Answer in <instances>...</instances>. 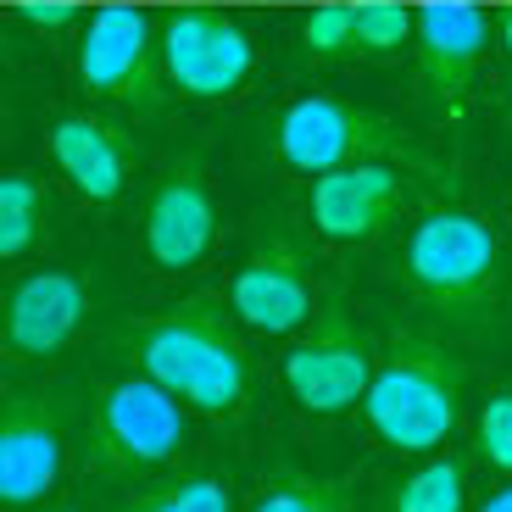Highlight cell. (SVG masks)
Instances as JSON below:
<instances>
[{
    "mask_svg": "<svg viewBox=\"0 0 512 512\" xmlns=\"http://www.w3.org/2000/svg\"><path fill=\"white\" fill-rule=\"evenodd\" d=\"M23 23L56 34V28H73L78 23V6H73V0H23Z\"/></svg>",
    "mask_w": 512,
    "mask_h": 512,
    "instance_id": "603a6c76",
    "label": "cell"
},
{
    "mask_svg": "<svg viewBox=\"0 0 512 512\" xmlns=\"http://www.w3.org/2000/svg\"><path fill=\"white\" fill-rule=\"evenodd\" d=\"M67 462V401L45 384H12L0 418V501L28 512L56 490Z\"/></svg>",
    "mask_w": 512,
    "mask_h": 512,
    "instance_id": "ba28073f",
    "label": "cell"
},
{
    "mask_svg": "<svg viewBox=\"0 0 512 512\" xmlns=\"http://www.w3.org/2000/svg\"><path fill=\"white\" fill-rule=\"evenodd\" d=\"M273 151L290 173H334V167H357V162H396L435 173V162L412 145V134L390 117L368 112V106L334 101V95H301L279 112L273 128Z\"/></svg>",
    "mask_w": 512,
    "mask_h": 512,
    "instance_id": "277c9868",
    "label": "cell"
},
{
    "mask_svg": "<svg viewBox=\"0 0 512 512\" xmlns=\"http://www.w3.org/2000/svg\"><path fill=\"white\" fill-rule=\"evenodd\" d=\"M128 362L212 423H240L251 412V351L234 329V307L218 295H190L179 307L134 318L117 329Z\"/></svg>",
    "mask_w": 512,
    "mask_h": 512,
    "instance_id": "6da1fadb",
    "label": "cell"
},
{
    "mask_svg": "<svg viewBox=\"0 0 512 512\" xmlns=\"http://www.w3.org/2000/svg\"><path fill=\"white\" fill-rule=\"evenodd\" d=\"M301 51L312 62H334V56H357V12L351 6H318L301 23Z\"/></svg>",
    "mask_w": 512,
    "mask_h": 512,
    "instance_id": "44dd1931",
    "label": "cell"
},
{
    "mask_svg": "<svg viewBox=\"0 0 512 512\" xmlns=\"http://www.w3.org/2000/svg\"><path fill=\"white\" fill-rule=\"evenodd\" d=\"M256 45L240 28V17L184 6L162 17V73L184 101H223L251 78Z\"/></svg>",
    "mask_w": 512,
    "mask_h": 512,
    "instance_id": "9c48e42d",
    "label": "cell"
},
{
    "mask_svg": "<svg viewBox=\"0 0 512 512\" xmlns=\"http://www.w3.org/2000/svg\"><path fill=\"white\" fill-rule=\"evenodd\" d=\"M78 78L123 112H156L167 84L162 23L140 6H101L78 39Z\"/></svg>",
    "mask_w": 512,
    "mask_h": 512,
    "instance_id": "8992f818",
    "label": "cell"
},
{
    "mask_svg": "<svg viewBox=\"0 0 512 512\" xmlns=\"http://www.w3.org/2000/svg\"><path fill=\"white\" fill-rule=\"evenodd\" d=\"M251 512H351V485H346V479L301 474V468L279 462V468L262 479Z\"/></svg>",
    "mask_w": 512,
    "mask_h": 512,
    "instance_id": "ac0fdd59",
    "label": "cell"
},
{
    "mask_svg": "<svg viewBox=\"0 0 512 512\" xmlns=\"http://www.w3.org/2000/svg\"><path fill=\"white\" fill-rule=\"evenodd\" d=\"M84 312H90V290H84L78 273L39 268L28 279H17L12 295H6V357L34 362L67 351L73 334L84 329Z\"/></svg>",
    "mask_w": 512,
    "mask_h": 512,
    "instance_id": "7c38bea8",
    "label": "cell"
},
{
    "mask_svg": "<svg viewBox=\"0 0 512 512\" xmlns=\"http://www.w3.org/2000/svg\"><path fill=\"white\" fill-rule=\"evenodd\" d=\"M384 512H468V468L457 457H429L384 490Z\"/></svg>",
    "mask_w": 512,
    "mask_h": 512,
    "instance_id": "2e32d148",
    "label": "cell"
},
{
    "mask_svg": "<svg viewBox=\"0 0 512 512\" xmlns=\"http://www.w3.org/2000/svg\"><path fill=\"white\" fill-rule=\"evenodd\" d=\"M45 184L34 179V173H6L0 179V256L6 262H17V256H28L39 245V234H45Z\"/></svg>",
    "mask_w": 512,
    "mask_h": 512,
    "instance_id": "d6986e66",
    "label": "cell"
},
{
    "mask_svg": "<svg viewBox=\"0 0 512 512\" xmlns=\"http://www.w3.org/2000/svg\"><path fill=\"white\" fill-rule=\"evenodd\" d=\"M496 45H501V56L512 62V6L501 12V23H496Z\"/></svg>",
    "mask_w": 512,
    "mask_h": 512,
    "instance_id": "cb8c5ba5",
    "label": "cell"
},
{
    "mask_svg": "<svg viewBox=\"0 0 512 512\" xmlns=\"http://www.w3.org/2000/svg\"><path fill=\"white\" fill-rule=\"evenodd\" d=\"M479 462L496 468V474H512V384L490 390V401L479 407V429H474Z\"/></svg>",
    "mask_w": 512,
    "mask_h": 512,
    "instance_id": "7402d4cb",
    "label": "cell"
},
{
    "mask_svg": "<svg viewBox=\"0 0 512 512\" xmlns=\"http://www.w3.org/2000/svg\"><path fill=\"white\" fill-rule=\"evenodd\" d=\"M401 206V167L396 162H357L312 179L307 218L334 245H368Z\"/></svg>",
    "mask_w": 512,
    "mask_h": 512,
    "instance_id": "4fadbf2b",
    "label": "cell"
},
{
    "mask_svg": "<svg viewBox=\"0 0 512 512\" xmlns=\"http://www.w3.org/2000/svg\"><path fill=\"white\" fill-rule=\"evenodd\" d=\"M145 256L162 273H195L218 251V201L195 162L167 167L145 201Z\"/></svg>",
    "mask_w": 512,
    "mask_h": 512,
    "instance_id": "30bf717a",
    "label": "cell"
},
{
    "mask_svg": "<svg viewBox=\"0 0 512 512\" xmlns=\"http://www.w3.org/2000/svg\"><path fill=\"white\" fill-rule=\"evenodd\" d=\"M229 307L245 329L256 334H295L318 318V301H312V273L307 256L295 251L290 240L262 245L256 256H245L240 273L229 284Z\"/></svg>",
    "mask_w": 512,
    "mask_h": 512,
    "instance_id": "8fae6325",
    "label": "cell"
},
{
    "mask_svg": "<svg viewBox=\"0 0 512 512\" xmlns=\"http://www.w3.org/2000/svg\"><path fill=\"white\" fill-rule=\"evenodd\" d=\"M401 273L429 307L457 323L490 318L501 301V245L490 223L462 206H435L412 223L401 245Z\"/></svg>",
    "mask_w": 512,
    "mask_h": 512,
    "instance_id": "3957f363",
    "label": "cell"
},
{
    "mask_svg": "<svg viewBox=\"0 0 512 512\" xmlns=\"http://www.w3.org/2000/svg\"><path fill=\"white\" fill-rule=\"evenodd\" d=\"M51 162L90 206H112L128 184V140L95 112H67L51 128Z\"/></svg>",
    "mask_w": 512,
    "mask_h": 512,
    "instance_id": "9a60e30c",
    "label": "cell"
},
{
    "mask_svg": "<svg viewBox=\"0 0 512 512\" xmlns=\"http://www.w3.org/2000/svg\"><path fill=\"white\" fill-rule=\"evenodd\" d=\"M412 28L418 17L407 6H390V0L357 6V56H396L401 45H412Z\"/></svg>",
    "mask_w": 512,
    "mask_h": 512,
    "instance_id": "ffe728a7",
    "label": "cell"
},
{
    "mask_svg": "<svg viewBox=\"0 0 512 512\" xmlns=\"http://www.w3.org/2000/svg\"><path fill=\"white\" fill-rule=\"evenodd\" d=\"M490 45V23L479 6H423L412 28V51H418L423 95L435 112H457L468 78Z\"/></svg>",
    "mask_w": 512,
    "mask_h": 512,
    "instance_id": "5bb4252c",
    "label": "cell"
},
{
    "mask_svg": "<svg viewBox=\"0 0 512 512\" xmlns=\"http://www.w3.org/2000/svg\"><path fill=\"white\" fill-rule=\"evenodd\" d=\"M462 412V362L423 334H396L362 396L368 429L396 457H429L446 446Z\"/></svg>",
    "mask_w": 512,
    "mask_h": 512,
    "instance_id": "7a4b0ae2",
    "label": "cell"
},
{
    "mask_svg": "<svg viewBox=\"0 0 512 512\" xmlns=\"http://www.w3.org/2000/svg\"><path fill=\"white\" fill-rule=\"evenodd\" d=\"M190 446V407L156 379L134 373L101 390L90 423V468L101 479H134L173 468Z\"/></svg>",
    "mask_w": 512,
    "mask_h": 512,
    "instance_id": "5b68a950",
    "label": "cell"
},
{
    "mask_svg": "<svg viewBox=\"0 0 512 512\" xmlns=\"http://www.w3.org/2000/svg\"><path fill=\"white\" fill-rule=\"evenodd\" d=\"M479 512H512V485H501V490H496V496H490Z\"/></svg>",
    "mask_w": 512,
    "mask_h": 512,
    "instance_id": "d4e9b609",
    "label": "cell"
},
{
    "mask_svg": "<svg viewBox=\"0 0 512 512\" xmlns=\"http://www.w3.org/2000/svg\"><path fill=\"white\" fill-rule=\"evenodd\" d=\"M373 346L368 334L346 318L340 301L318 307V318L295 334V346L284 351V390L295 396V407L312 418H340V412L362 407L373 384Z\"/></svg>",
    "mask_w": 512,
    "mask_h": 512,
    "instance_id": "52a82bcc",
    "label": "cell"
},
{
    "mask_svg": "<svg viewBox=\"0 0 512 512\" xmlns=\"http://www.w3.org/2000/svg\"><path fill=\"white\" fill-rule=\"evenodd\" d=\"M112 512H234V485L218 474L156 479V485H134L128 496H117Z\"/></svg>",
    "mask_w": 512,
    "mask_h": 512,
    "instance_id": "e0dca14e",
    "label": "cell"
}]
</instances>
